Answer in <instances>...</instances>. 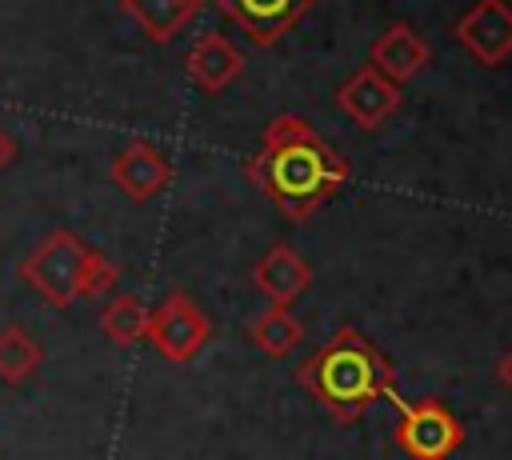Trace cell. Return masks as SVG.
<instances>
[{"label":"cell","mask_w":512,"mask_h":460,"mask_svg":"<svg viewBox=\"0 0 512 460\" xmlns=\"http://www.w3.org/2000/svg\"><path fill=\"white\" fill-rule=\"evenodd\" d=\"M248 176L288 220H308L348 180V164L304 116L284 112L264 128Z\"/></svg>","instance_id":"6da1fadb"},{"label":"cell","mask_w":512,"mask_h":460,"mask_svg":"<svg viewBox=\"0 0 512 460\" xmlns=\"http://www.w3.org/2000/svg\"><path fill=\"white\" fill-rule=\"evenodd\" d=\"M300 384L312 392V400L332 412L340 424H352L376 404L380 396L396 400V372L392 364L372 348L352 328L332 332L304 364H300Z\"/></svg>","instance_id":"7a4b0ae2"},{"label":"cell","mask_w":512,"mask_h":460,"mask_svg":"<svg viewBox=\"0 0 512 460\" xmlns=\"http://www.w3.org/2000/svg\"><path fill=\"white\" fill-rule=\"evenodd\" d=\"M88 244L68 232V228H56L48 232L24 260H20V276L52 304V308H72L80 300V276H84V264H88Z\"/></svg>","instance_id":"3957f363"},{"label":"cell","mask_w":512,"mask_h":460,"mask_svg":"<svg viewBox=\"0 0 512 460\" xmlns=\"http://www.w3.org/2000/svg\"><path fill=\"white\" fill-rule=\"evenodd\" d=\"M400 408L396 420V444L408 460H448L452 452H460L464 444V424L452 416V408H444L440 400H392Z\"/></svg>","instance_id":"277c9868"},{"label":"cell","mask_w":512,"mask_h":460,"mask_svg":"<svg viewBox=\"0 0 512 460\" xmlns=\"http://www.w3.org/2000/svg\"><path fill=\"white\" fill-rule=\"evenodd\" d=\"M212 336L208 316L196 308V300L188 292H168L156 308H148V332L144 340L172 364H188L204 352Z\"/></svg>","instance_id":"5b68a950"},{"label":"cell","mask_w":512,"mask_h":460,"mask_svg":"<svg viewBox=\"0 0 512 460\" xmlns=\"http://www.w3.org/2000/svg\"><path fill=\"white\" fill-rule=\"evenodd\" d=\"M456 40L460 48L484 64L496 68L512 56V4L508 0H480L456 20Z\"/></svg>","instance_id":"8992f818"},{"label":"cell","mask_w":512,"mask_h":460,"mask_svg":"<svg viewBox=\"0 0 512 460\" xmlns=\"http://www.w3.org/2000/svg\"><path fill=\"white\" fill-rule=\"evenodd\" d=\"M216 8L252 44H276L284 32H292L316 8V0H216Z\"/></svg>","instance_id":"52a82bcc"},{"label":"cell","mask_w":512,"mask_h":460,"mask_svg":"<svg viewBox=\"0 0 512 460\" xmlns=\"http://www.w3.org/2000/svg\"><path fill=\"white\" fill-rule=\"evenodd\" d=\"M400 84H392L388 76H380L372 64H364L360 72H352L340 88H336V108L360 124V128H380L388 116H396L400 108Z\"/></svg>","instance_id":"ba28073f"},{"label":"cell","mask_w":512,"mask_h":460,"mask_svg":"<svg viewBox=\"0 0 512 460\" xmlns=\"http://www.w3.org/2000/svg\"><path fill=\"white\" fill-rule=\"evenodd\" d=\"M108 176H112V184H116L128 200L144 204V200H152V196H160V192L168 188L172 164H168V156H164L156 144L132 140V144H124V148L112 156Z\"/></svg>","instance_id":"9c48e42d"},{"label":"cell","mask_w":512,"mask_h":460,"mask_svg":"<svg viewBox=\"0 0 512 460\" xmlns=\"http://www.w3.org/2000/svg\"><path fill=\"white\" fill-rule=\"evenodd\" d=\"M428 60H432L428 40H424L416 28H408V24L384 28V32L372 40V52H368V64H372L380 76H388L392 84L412 80Z\"/></svg>","instance_id":"30bf717a"},{"label":"cell","mask_w":512,"mask_h":460,"mask_svg":"<svg viewBox=\"0 0 512 460\" xmlns=\"http://www.w3.org/2000/svg\"><path fill=\"white\" fill-rule=\"evenodd\" d=\"M184 68H188V76H192V84H196L200 92L216 96V92H224L228 84H236V76L244 72V52H240L224 32H204V36L192 44Z\"/></svg>","instance_id":"8fae6325"},{"label":"cell","mask_w":512,"mask_h":460,"mask_svg":"<svg viewBox=\"0 0 512 460\" xmlns=\"http://www.w3.org/2000/svg\"><path fill=\"white\" fill-rule=\"evenodd\" d=\"M252 280H256V288H260L276 308H288V304L312 284V268H308L288 244H272V248L260 256Z\"/></svg>","instance_id":"7c38bea8"},{"label":"cell","mask_w":512,"mask_h":460,"mask_svg":"<svg viewBox=\"0 0 512 460\" xmlns=\"http://www.w3.org/2000/svg\"><path fill=\"white\" fill-rule=\"evenodd\" d=\"M120 8L136 20V28L148 36V40H156V44H168L196 12H200V4H192V0H120Z\"/></svg>","instance_id":"4fadbf2b"},{"label":"cell","mask_w":512,"mask_h":460,"mask_svg":"<svg viewBox=\"0 0 512 460\" xmlns=\"http://www.w3.org/2000/svg\"><path fill=\"white\" fill-rule=\"evenodd\" d=\"M100 328H104V336H108L112 344H120V348L144 340V332H148V308H144V300L132 296V292L112 296L108 308L100 312Z\"/></svg>","instance_id":"5bb4252c"},{"label":"cell","mask_w":512,"mask_h":460,"mask_svg":"<svg viewBox=\"0 0 512 460\" xmlns=\"http://www.w3.org/2000/svg\"><path fill=\"white\" fill-rule=\"evenodd\" d=\"M36 368H40V344H36L20 324L0 328V380L16 388V384H24Z\"/></svg>","instance_id":"9a60e30c"},{"label":"cell","mask_w":512,"mask_h":460,"mask_svg":"<svg viewBox=\"0 0 512 460\" xmlns=\"http://www.w3.org/2000/svg\"><path fill=\"white\" fill-rule=\"evenodd\" d=\"M252 340H256V348L264 352V356H288L300 340H304V324L288 312V308H268L264 316H256L252 320Z\"/></svg>","instance_id":"2e32d148"},{"label":"cell","mask_w":512,"mask_h":460,"mask_svg":"<svg viewBox=\"0 0 512 460\" xmlns=\"http://www.w3.org/2000/svg\"><path fill=\"white\" fill-rule=\"evenodd\" d=\"M116 280H120V268L104 256V252H88V264H84V276H80V296H104V292H112L116 288Z\"/></svg>","instance_id":"e0dca14e"},{"label":"cell","mask_w":512,"mask_h":460,"mask_svg":"<svg viewBox=\"0 0 512 460\" xmlns=\"http://www.w3.org/2000/svg\"><path fill=\"white\" fill-rule=\"evenodd\" d=\"M12 160H16V140H12V136L0 128V172H4Z\"/></svg>","instance_id":"ac0fdd59"},{"label":"cell","mask_w":512,"mask_h":460,"mask_svg":"<svg viewBox=\"0 0 512 460\" xmlns=\"http://www.w3.org/2000/svg\"><path fill=\"white\" fill-rule=\"evenodd\" d=\"M500 384L512 392V352H504V356H500Z\"/></svg>","instance_id":"d6986e66"},{"label":"cell","mask_w":512,"mask_h":460,"mask_svg":"<svg viewBox=\"0 0 512 460\" xmlns=\"http://www.w3.org/2000/svg\"><path fill=\"white\" fill-rule=\"evenodd\" d=\"M192 4H204V0H192Z\"/></svg>","instance_id":"ffe728a7"}]
</instances>
